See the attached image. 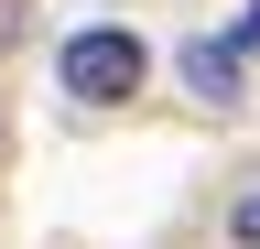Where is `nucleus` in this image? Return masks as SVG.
Here are the masks:
<instances>
[{
  "label": "nucleus",
  "instance_id": "1",
  "mask_svg": "<svg viewBox=\"0 0 260 249\" xmlns=\"http://www.w3.org/2000/svg\"><path fill=\"white\" fill-rule=\"evenodd\" d=\"M54 76H65V98H76V109H119V98H141L152 44L130 33V22H87V33H65Z\"/></svg>",
  "mask_w": 260,
  "mask_h": 249
},
{
  "label": "nucleus",
  "instance_id": "2",
  "mask_svg": "<svg viewBox=\"0 0 260 249\" xmlns=\"http://www.w3.org/2000/svg\"><path fill=\"white\" fill-rule=\"evenodd\" d=\"M184 87L195 98H228V87H239V54L228 44H184Z\"/></svg>",
  "mask_w": 260,
  "mask_h": 249
},
{
  "label": "nucleus",
  "instance_id": "3",
  "mask_svg": "<svg viewBox=\"0 0 260 249\" xmlns=\"http://www.w3.org/2000/svg\"><path fill=\"white\" fill-rule=\"evenodd\" d=\"M228 238H239V249H260V184H249L239 206H228Z\"/></svg>",
  "mask_w": 260,
  "mask_h": 249
},
{
  "label": "nucleus",
  "instance_id": "4",
  "mask_svg": "<svg viewBox=\"0 0 260 249\" xmlns=\"http://www.w3.org/2000/svg\"><path fill=\"white\" fill-rule=\"evenodd\" d=\"M228 54H260V0L239 11V33H228Z\"/></svg>",
  "mask_w": 260,
  "mask_h": 249
}]
</instances>
